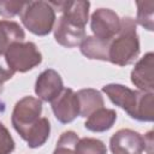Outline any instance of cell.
<instances>
[{
	"mask_svg": "<svg viewBox=\"0 0 154 154\" xmlns=\"http://www.w3.org/2000/svg\"><path fill=\"white\" fill-rule=\"evenodd\" d=\"M51 103L54 116L60 123H71L77 116H79L77 95L70 88H64L61 93L51 101Z\"/></svg>",
	"mask_w": 154,
	"mask_h": 154,
	"instance_id": "cell-8",
	"label": "cell"
},
{
	"mask_svg": "<svg viewBox=\"0 0 154 154\" xmlns=\"http://www.w3.org/2000/svg\"><path fill=\"white\" fill-rule=\"evenodd\" d=\"M42 111V102L32 96H25L19 100L12 112V125L22 138L25 137L28 131L40 119Z\"/></svg>",
	"mask_w": 154,
	"mask_h": 154,
	"instance_id": "cell-5",
	"label": "cell"
},
{
	"mask_svg": "<svg viewBox=\"0 0 154 154\" xmlns=\"http://www.w3.org/2000/svg\"><path fill=\"white\" fill-rule=\"evenodd\" d=\"M137 23L144 29L152 31L154 26V1H137Z\"/></svg>",
	"mask_w": 154,
	"mask_h": 154,
	"instance_id": "cell-18",
	"label": "cell"
},
{
	"mask_svg": "<svg viewBox=\"0 0 154 154\" xmlns=\"http://www.w3.org/2000/svg\"><path fill=\"white\" fill-rule=\"evenodd\" d=\"M111 41L101 40L95 36H87L81 42V52L83 55H85L89 59H97V60L107 61L108 54H109Z\"/></svg>",
	"mask_w": 154,
	"mask_h": 154,
	"instance_id": "cell-14",
	"label": "cell"
},
{
	"mask_svg": "<svg viewBox=\"0 0 154 154\" xmlns=\"http://www.w3.org/2000/svg\"><path fill=\"white\" fill-rule=\"evenodd\" d=\"M28 1H0V16L12 18L20 14Z\"/></svg>",
	"mask_w": 154,
	"mask_h": 154,
	"instance_id": "cell-21",
	"label": "cell"
},
{
	"mask_svg": "<svg viewBox=\"0 0 154 154\" xmlns=\"http://www.w3.org/2000/svg\"><path fill=\"white\" fill-rule=\"evenodd\" d=\"M117 119V113L113 109L108 108H99L94 113H91L89 117H87V120L84 123V126L94 132H102L112 128Z\"/></svg>",
	"mask_w": 154,
	"mask_h": 154,
	"instance_id": "cell-15",
	"label": "cell"
},
{
	"mask_svg": "<svg viewBox=\"0 0 154 154\" xmlns=\"http://www.w3.org/2000/svg\"><path fill=\"white\" fill-rule=\"evenodd\" d=\"M14 75V71L8 66L5 54H0V94L4 90V83L8 79H11Z\"/></svg>",
	"mask_w": 154,
	"mask_h": 154,
	"instance_id": "cell-23",
	"label": "cell"
},
{
	"mask_svg": "<svg viewBox=\"0 0 154 154\" xmlns=\"http://www.w3.org/2000/svg\"><path fill=\"white\" fill-rule=\"evenodd\" d=\"M5 59L14 72H26L37 66L42 57L35 43L17 42L6 51Z\"/></svg>",
	"mask_w": 154,
	"mask_h": 154,
	"instance_id": "cell-4",
	"label": "cell"
},
{
	"mask_svg": "<svg viewBox=\"0 0 154 154\" xmlns=\"http://www.w3.org/2000/svg\"><path fill=\"white\" fill-rule=\"evenodd\" d=\"M54 11L61 12V16L67 20L84 28L88 22L90 4L88 1H51Z\"/></svg>",
	"mask_w": 154,
	"mask_h": 154,
	"instance_id": "cell-12",
	"label": "cell"
},
{
	"mask_svg": "<svg viewBox=\"0 0 154 154\" xmlns=\"http://www.w3.org/2000/svg\"><path fill=\"white\" fill-rule=\"evenodd\" d=\"M14 149V142L8 130L0 123V154H10Z\"/></svg>",
	"mask_w": 154,
	"mask_h": 154,
	"instance_id": "cell-22",
	"label": "cell"
},
{
	"mask_svg": "<svg viewBox=\"0 0 154 154\" xmlns=\"http://www.w3.org/2000/svg\"><path fill=\"white\" fill-rule=\"evenodd\" d=\"M109 144L113 154H142L146 150L143 136L130 129L117 131Z\"/></svg>",
	"mask_w": 154,
	"mask_h": 154,
	"instance_id": "cell-7",
	"label": "cell"
},
{
	"mask_svg": "<svg viewBox=\"0 0 154 154\" xmlns=\"http://www.w3.org/2000/svg\"><path fill=\"white\" fill-rule=\"evenodd\" d=\"M78 136L73 131H65L57 142V148L53 154H76L75 148L78 142Z\"/></svg>",
	"mask_w": 154,
	"mask_h": 154,
	"instance_id": "cell-20",
	"label": "cell"
},
{
	"mask_svg": "<svg viewBox=\"0 0 154 154\" xmlns=\"http://www.w3.org/2000/svg\"><path fill=\"white\" fill-rule=\"evenodd\" d=\"M90 28L95 37L111 41L119 31L120 19L109 8H99L91 14Z\"/></svg>",
	"mask_w": 154,
	"mask_h": 154,
	"instance_id": "cell-6",
	"label": "cell"
},
{
	"mask_svg": "<svg viewBox=\"0 0 154 154\" xmlns=\"http://www.w3.org/2000/svg\"><path fill=\"white\" fill-rule=\"evenodd\" d=\"M76 154H107L106 146L96 138H81L78 140L76 148Z\"/></svg>",
	"mask_w": 154,
	"mask_h": 154,
	"instance_id": "cell-19",
	"label": "cell"
},
{
	"mask_svg": "<svg viewBox=\"0 0 154 154\" xmlns=\"http://www.w3.org/2000/svg\"><path fill=\"white\" fill-rule=\"evenodd\" d=\"M25 35L20 25L12 20H0V54L17 42H23Z\"/></svg>",
	"mask_w": 154,
	"mask_h": 154,
	"instance_id": "cell-13",
	"label": "cell"
},
{
	"mask_svg": "<svg viewBox=\"0 0 154 154\" xmlns=\"http://www.w3.org/2000/svg\"><path fill=\"white\" fill-rule=\"evenodd\" d=\"M54 38L64 47H76L85 38L84 28L67 20L63 16L58 19L54 26Z\"/></svg>",
	"mask_w": 154,
	"mask_h": 154,
	"instance_id": "cell-9",
	"label": "cell"
},
{
	"mask_svg": "<svg viewBox=\"0 0 154 154\" xmlns=\"http://www.w3.org/2000/svg\"><path fill=\"white\" fill-rule=\"evenodd\" d=\"M154 54L147 53L134 67L131 82L142 91L153 93L154 89Z\"/></svg>",
	"mask_w": 154,
	"mask_h": 154,
	"instance_id": "cell-11",
	"label": "cell"
},
{
	"mask_svg": "<svg viewBox=\"0 0 154 154\" xmlns=\"http://www.w3.org/2000/svg\"><path fill=\"white\" fill-rule=\"evenodd\" d=\"M64 89L63 79L60 75L52 70H45L37 78L35 84V93L36 95L43 101H53Z\"/></svg>",
	"mask_w": 154,
	"mask_h": 154,
	"instance_id": "cell-10",
	"label": "cell"
},
{
	"mask_svg": "<svg viewBox=\"0 0 154 154\" xmlns=\"http://www.w3.org/2000/svg\"><path fill=\"white\" fill-rule=\"evenodd\" d=\"M22 23L32 34L45 36L49 34L55 23V11L49 2L28 1L20 13Z\"/></svg>",
	"mask_w": 154,
	"mask_h": 154,
	"instance_id": "cell-3",
	"label": "cell"
},
{
	"mask_svg": "<svg viewBox=\"0 0 154 154\" xmlns=\"http://www.w3.org/2000/svg\"><path fill=\"white\" fill-rule=\"evenodd\" d=\"M81 117H89L96 109L103 107V99L95 89H82L76 93Z\"/></svg>",
	"mask_w": 154,
	"mask_h": 154,
	"instance_id": "cell-16",
	"label": "cell"
},
{
	"mask_svg": "<svg viewBox=\"0 0 154 154\" xmlns=\"http://www.w3.org/2000/svg\"><path fill=\"white\" fill-rule=\"evenodd\" d=\"M138 54L140 42L136 32V22L130 17H125L120 19L119 31L111 41L108 60L116 65L125 66L132 64Z\"/></svg>",
	"mask_w": 154,
	"mask_h": 154,
	"instance_id": "cell-2",
	"label": "cell"
},
{
	"mask_svg": "<svg viewBox=\"0 0 154 154\" xmlns=\"http://www.w3.org/2000/svg\"><path fill=\"white\" fill-rule=\"evenodd\" d=\"M102 91L131 118L141 122H152L154 119L153 93L132 90L122 84H107L102 88Z\"/></svg>",
	"mask_w": 154,
	"mask_h": 154,
	"instance_id": "cell-1",
	"label": "cell"
},
{
	"mask_svg": "<svg viewBox=\"0 0 154 154\" xmlns=\"http://www.w3.org/2000/svg\"><path fill=\"white\" fill-rule=\"evenodd\" d=\"M49 131H51V126H49L48 119L40 118L35 123V125L30 128V130L28 131V134L23 140L26 141L30 148H37V147H41L47 141L49 136Z\"/></svg>",
	"mask_w": 154,
	"mask_h": 154,
	"instance_id": "cell-17",
	"label": "cell"
},
{
	"mask_svg": "<svg viewBox=\"0 0 154 154\" xmlns=\"http://www.w3.org/2000/svg\"><path fill=\"white\" fill-rule=\"evenodd\" d=\"M143 141H144V149L148 154H153V144H154V140H153V131H149L148 134H146L143 136Z\"/></svg>",
	"mask_w": 154,
	"mask_h": 154,
	"instance_id": "cell-24",
	"label": "cell"
}]
</instances>
